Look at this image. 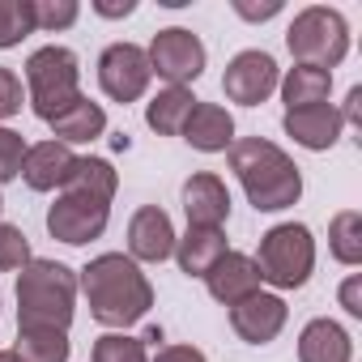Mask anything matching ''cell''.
Here are the masks:
<instances>
[{"label": "cell", "instance_id": "ac0fdd59", "mask_svg": "<svg viewBox=\"0 0 362 362\" xmlns=\"http://www.w3.org/2000/svg\"><path fill=\"white\" fill-rule=\"evenodd\" d=\"M354 341L337 320H311L298 337V362H349Z\"/></svg>", "mask_w": 362, "mask_h": 362}, {"label": "cell", "instance_id": "83f0119b", "mask_svg": "<svg viewBox=\"0 0 362 362\" xmlns=\"http://www.w3.org/2000/svg\"><path fill=\"white\" fill-rule=\"evenodd\" d=\"M30 5H35V30H47V35L69 30L81 18L77 0H30Z\"/></svg>", "mask_w": 362, "mask_h": 362}, {"label": "cell", "instance_id": "7a4b0ae2", "mask_svg": "<svg viewBox=\"0 0 362 362\" xmlns=\"http://www.w3.org/2000/svg\"><path fill=\"white\" fill-rule=\"evenodd\" d=\"M230 170L239 175V184H243L256 214H281V209L298 205V197H303V175H298L294 158L264 136L235 141Z\"/></svg>", "mask_w": 362, "mask_h": 362}, {"label": "cell", "instance_id": "d6a6232c", "mask_svg": "<svg viewBox=\"0 0 362 362\" xmlns=\"http://www.w3.org/2000/svg\"><path fill=\"white\" fill-rule=\"evenodd\" d=\"M341 307H345L349 315H362V273H349V277L341 281Z\"/></svg>", "mask_w": 362, "mask_h": 362}, {"label": "cell", "instance_id": "8fae6325", "mask_svg": "<svg viewBox=\"0 0 362 362\" xmlns=\"http://www.w3.org/2000/svg\"><path fill=\"white\" fill-rule=\"evenodd\" d=\"M286 315H290L286 298L260 290V294H252V298H243V303L230 307V328H235L247 345H269V341L286 328Z\"/></svg>", "mask_w": 362, "mask_h": 362}, {"label": "cell", "instance_id": "1f68e13d", "mask_svg": "<svg viewBox=\"0 0 362 362\" xmlns=\"http://www.w3.org/2000/svg\"><path fill=\"white\" fill-rule=\"evenodd\" d=\"M235 13L247 18V22H269L281 13V0H264V5H256V0H235Z\"/></svg>", "mask_w": 362, "mask_h": 362}, {"label": "cell", "instance_id": "ffe728a7", "mask_svg": "<svg viewBox=\"0 0 362 362\" xmlns=\"http://www.w3.org/2000/svg\"><path fill=\"white\" fill-rule=\"evenodd\" d=\"M52 132L60 136V145H86V141H98V136L107 132V111L81 94L73 107H64V111L52 119Z\"/></svg>", "mask_w": 362, "mask_h": 362}, {"label": "cell", "instance_id": "5b68a950", "mask_svg": "<svg viewBox=\"0 0 362 362\" xmlns=\"http://www.w3.org/2000/svg\"><path fill=\"white\" fill-rule=\"evenodd\" d=\"M286 43H290V56L298 64H311V69H324L332 73L345 56H349V26L337 9H324V5H311L303 9L290 30H286Z\"/></svg>", "mask_w": 362, "mask_h": 362}, {"label": "cell", "instance_id": "277c9868", "mask_svg": "<svg viewBox=\"0 0 362 362\" xmlns=\"http://www.w3.org/2000/svg\"><path fill=\"white\" fill-rule=\"evenodd\" d=\"M26 86H30V107L39 119H56L64 107L81 98V69L69 47H39L26 60Z\"/></svg>", "mask_w": 362, "mask_h": 362}, {"label": "cell", "instance_id": "836d02e7", "mask_svg": "<svg viewBox=\"0 0 362 362\" xmlns=\"http://www.w3.org/2000/svg\"><path fill=\"white\" fill-rule=\"evenodd\" d=\"M153 362H209V358L197 345H166V349H158Z\"/></svg>", "mask_w": 362, "mask_h": 362}, {"label": "cell", "instance_id": "4316f807", "mask_svg": "<svg viewBox=\"0 0 362 362\" xmlns=\"http://www.w3.org/2000/svg\"><path fill=\"white\" fill-rule=\"evenodd\" d=\"M90 362H149V358H145V341H141V337L107 332V337H98V341H94Z\"/></svg>", "mask_w": 362, "mask_h": 362}, {"label": "cell", "instance_id": "f1b7e54d", "mask_svg": "<svg viewBox=\"0 0 362 362\" xmlns=\"http://www.w3.org/2000/svg\"><path fill=\"white\" fill-rule=\"evenodd\" d=\"M30 264V239L22 235V226L0 222V273H13Z\"/></svg>", "mask_w": 362, "mask_h": 362}, {"label": "cell", "instance_id": "484cf974", "mask_svg": "<svg viewBox=\"0 0 362 362\" xmlns=\"http://www.w3.org/2000/svg\"><path fill=\"white\" fill-rule=\"evenodd\" d=\"M26 35H35V5L30 0H0V52L18 47Z\"/></svg>", "mask_w": 362, "mask_h": 362}, {"label": "cell", "instance_id": "d4e9b609", "mask_svg": "<svg viewBox=\"0 0 362 362\" xmlns=\"http://www.w3.org/2000/svg\"><path fill=\"white\" fill-rule=\"evenodd\" d=\"M18 362H69V332H18Z\"/></svg>", "mask_w": 362, "mask_h": 362}, {"label": "cell", "instance_id": "7402d4cb", "mask_svg": "<svg viewBox=\"0 0 362 362\" xmlns=\"http://www.w3.org/2000/svg\"><path fill=\"white\" fill-rule=\"evenodd\" d=\"M192 107H197V98H192L188 86H166V90H158V94L149 98L145 124H149L158 136H175V132H184V119L192 115Z\"/></svg>", "mask_w": 362, "mask_h": 362}, {"label": "cell", "instance_id": "2e32d148", "mask_svg": "<svg viewBox=\"0 0 362 362\" xmlns=\"http://www.w3.org/2000/svg\"><path fill=\"white\" fill-rule=\"evenodd\" d=\"M281 128H286V136H294L303 149H315V153H324V149H332V145L341 141V128H345V119H341V111H337L332 103H320V107L286 111Z\"/></svg>", "mask_w": 362, "mask_h": 362}, {"label": "cell", "instance_id": "f546056e", "mask_svg": "<svg viewBox=\"0 0 362 362\" xmlns=\"http://www.w3.org/2000/svg\"><path fill=\"white\" fill-rule=\"evenodd\" d=\"M26 149H30V145L22 141V132L0 128V184H9V179H18V175H22Z\"/></svg>", "mask_w": 362, "mask_h": 362}, {"label": "cell", "instance_id": "8d00e7d4", "mask_svg": "<svg viewBox=\"0 0 362 362\" xmlns=\"http://www.w3.org/2000/svg\"><path fill=\"white\" fill-rule=\"evenodd\" d=\"M0 362H18V358H13V349H0Z\"/></svg>", "mask_w": 362, "mask_h": 362}, {"label": "cell", "instance_id": "30bf717a", "mask_svg": "<svg viewBox=\"0 0 362 362\" xmlns=\"http://www.w3.org/2000/svg\"><path fill=\"white\" fill-rule=\"evenodd\" d=\"M277 81H281V69H277V60L269 56V52H239L230 64H226V77H222V90H226V98L230 103H239V107H260L273 90H277Z\"/></svg>", "mask_w": 362, "mask_h": 362}, {"label": "cell", "instance_id": "44dd1931", "mask_svg": "<svg viewBox=\"0 0 362 362\" xmlns=\"http://www.w3.org/2000/svg\"><path fill=\"white\" fill-rule=\"evenodd\" d=\"M277 90H281V98H286V111L320 107V103H328V94H332V73L311 69V64H294V69L277 81Z\"/></svg>", "mask_w": 362, "mask_h": 362}, {"label": "cell", "instance_id": "e575fe53", "mask_svg": "<svg viewBox=\"0 0 362 362\" xmlns=\"http://www.w3.org/2000/svg\"><path fill=\"white\" fill-rule=\"evenodd\" d=\"M341 119H345L349 128H358V124H362V86H354V90L345 94V107H341Z\"/></svg>", "mask_w": 362, "mask_h": 362}, {"label": "cell", "instance_id": "cb8c5ba5", "mask_svg": "<svg viewBox=\"0 0 362 362\" xmlns=\"http://www.w3.org/2000/svg\"><path fill=\"white\" fill-rule=\"evenodd\" d=\"M328 252H332V260H341V264H362V214L358 209H341L337 218H332V226H328Z\"/></svg>", "mask_w": 362, "mask_h": 362}, {"label": "cell", "instance_id": "ba28073f", "mask_svg": "<svg viewBox=\"0 0 362 362\" xmlns=\"http://www.w3.org/2000/svg\"><path fill=\"white\" fill-rule=\"evenodd\" d=\"M153 73H149V56L145 47L136 43H111L103 56H98V86L107 98L115 103H136L145 90H149Z\"/></svg>", "mask_w": 362, "mask_h": 362}, {"label": "cell", "instance_id": "7c38bea8", "mask_svg": "<svg viewBox=\"0 0 362 362\" xmlns=\"http://www.w3.org/2000/svg\"><path fill=\"white\" fill-rule=\"evenodd\" d=\"M175 226L166 218V209L158 205H145L132 214L128 222V260H141V264H162L170 252H175Z\"/></svg>", "mask_w": 362, "mask_h": 362}, {"label": "cell", "instance_id": "9c48e42d", "mask_svg": "<svg viewBox=\"0 0 362 362\" xmlns=\"http://www.w3.org/2000/svg\"><path fill=\"white\" fill-rule=\"evenodd\" d=\"M107 222H111V205L90 201V197H77V192H64V197L47 209V230H52V239H60V243H69V247H81V243L103 239Z\"/></svg>", "mask_w": 362, "mask_h": 362}, {"label": "cell", "instance_id": "8992f818", "mask_svg": "<svg viewBox=\"0 0 362 362\" xmlns=\"http://www.w3.org/2000/svg\"><path fill=\"white\" fill-rule=\"evenodd\" d=\"M260 277L277 290H298L307 286L311 269H315V239L303 222H281L260 239Z\"/></svg>", "mask_w": 362, "mask_h": 362}, {"label": "cell", "instance_id": "e0dca14e", "mask_svg": "<svg viewBox=\"0 0 362 362\" xmlns=\"http://www.w3.org/2000/svg\"><path fill=\"white\" fill-rule=\"evenodd\" d=\"M179 136H184L192 149H201V153H222V149L235 145V119L218 103H197L192 115L184 119V132Z\"/></svg>", "mask_w": 362, "mask_h": 362}, {"label": "cell", "instance_id": "74e56055", "mask_svg": "<svg viewBox=\"0 0 362 362\" xmlns=\"http://www.w3.org/2000/svg\"><path fill=\"white\" fill-rule=\"evenodd\" d=\"M0 209H5V197H0Z\"/></svg>", "mask_w": 362, "mask_h": 362}, {"label": "cell", "instance_id": "52a82bcc", "mask_svg": "<svg viewBox=\"0 0 362 362\" xmlns=\"http://www.w3.org/2000/svg\"><path fill=\"white\" fill-rule=\"evenodd\" d=\"M145 56H149V73H158L166 86H188L205 73V43L184 26L158 30Z\"/></svg>", "mask_w": 362, "mask_h": 362}, {"label": "cell", "instance_id": "4fadbf2b", "mask_svg": "<svg viewBox=\"0 0 362 362\" xmlns=\"http://www.w3.org/2000/svg\"><path fill=\"white\" fill-rule=\"evenodd\" d=\"M77 170V153L60 141H39L26 149V162H22V179H26V188L35 192H56L64 188L69 179Z\"/></svg>", "mask_w": 362, "mask_h": 362}, {"label": "cell", "instance_id": "d6986e66", "mask_svg": "<svg viewBox=\"0 0 362 362\" xmlns=\"http://www.w3.org/2000/svg\"><path fill=\"white\" fill-rule=\"evenodd\" d=\"M179 269H184L188 277H205L222 256H226V235L222 230H201V226H188L184 239H175V252Z\"/></svg>", "mask_w": 362, "mask_h": 362}, {"label": "cell", "instance_id": "4dcf8cb0", "mask_svg": "<svg viewBox=\"0 0 362 362\" xmlns=\"http://www.w3.org/2000/svg\"><path fill=\"white\" fill-rule=\"evenodd\" d=\"M22 103H26V94H22V81H18V73L0 64V119L18 115V111H22Z\"/></svg>", "mask_w": 362, "mask_h": 362}, {"label": "cell", "instance_id": "603a6c76", "mask_svg": "<svg viewBox=\"0 0 362 362\" xmlns=\"http://www.w3.org/2000/svg\"><path fill=\"white\" fill-rule=\"evenodd\" d=\"M115 188H119V179H115V166L107 158H77V170L64 184V192L90 197V201H103V205L115 201Z\"/></svg>", "mask_w": 362, "mask_h": 362}, {"label": "cell", "instance_id": "5bb4252c", "mask_svg": "<svg viewBox=\"0 0 362 362\" xmlns=\"http://www.w3.org/2000/svg\"><path fill=\"white\" fill-rule=\"evenodd\" d=\"M184 214H188V226H201V230H222V222L230 218V192L218 175L201 170L184 184Z\"/></svg>", "mask_w": 362, "mask_h": 362}, {"label": "cell", "instance_id": "9a60e30c", "mask_svg": "<svg viewBox=\"0 0 362 362\" xmlns=\"http://www.w3.org/2000/svg\"><path fill=\"white\" fill-rule=\"evenodd\" d=\"M260 281H264V277H260V264H256L252 256H243V252H226V256L205 273L209 294H214L218 303H226V307H235V303L260 294Z\"/></svg>", "mask_w": 362, "mask_h": 362}, {"label": "cell", "instance_id": "3957f363", "mask_svg": "<svg viewBox=\"0 0 362 362\" xmlns=\"http://www.w3.org/2000/svg\"><path fill=\"white\" fill-rule=\"evenodd\" d=\"M77 273L60 260H30L18 277V332H69Z\"/></svg>", "mask_w": 362, "mask_h": 362}, {"label": "cell", "instance_id": "6da1fadb", "mask_svg": "<svg viewBox=\"0 0 362 362\" xmlns=\"http://www.w3.org/2000/svg\"><path fill=\"white\" fill-rule=\"evenodd\" d=\"M77 290L86 294L90 315H94L103 328H128V324L145 320V311L153 307V286H149V277H145V273L136 269V260H128L124 252L94 256V260L81 269Z\"/></svg>", "mask_w": 362, "mask_h": 362}, {"label": "cell", "instance_id": "d590c367", "mask_svg": "<svg viewBox=\"0 0 362 362\" xmlns=\"http://www.w3.org/2000/svg\"><path fill=\"white\" fill-rule=\"evenodd\" d=\"M136 5H132V0H94V13L98 18H128Z\"/></svg>", "mask_w": 362, "mask_h": 362}]
</instances>
